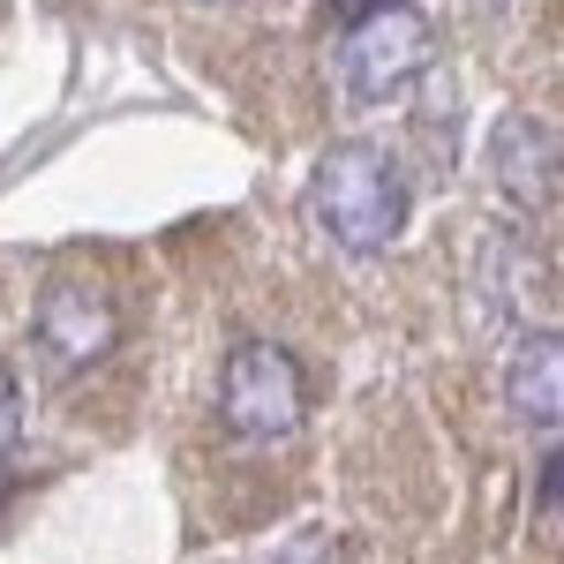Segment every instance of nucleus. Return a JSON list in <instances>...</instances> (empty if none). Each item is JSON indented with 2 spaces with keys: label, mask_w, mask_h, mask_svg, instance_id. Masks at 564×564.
<instances>
[{
  "label": "nucleus",
  "mask_w": 564,
  "mask_h": 564,
  "mask_svg": "<svg viewBox=\"0 0 564 564\" xmlns=\"http://www.w3.org/2000/svg\"><path fill=\"white\" fill-rule=\"evenodd\" d=\"M308 212L339 249L377 257V249H391L406 234L414 188H406V174H399V159L384 143H332L316 159V174H308Z\"/></svg>",
  "instance_id": "1"
},
{
  "label": "nucleus",
  "mask_w": 564,
  "mask_h": 564,
  "mask_svg": "<svg viewBox=\"0 0 564 564\" xmlns=\"http://www.w3.org/2000/svg\"><path fill=\"white\" fill-rule=\"evenodd\" d=\"M218 422L249 444L294 436L308 422V377L279 339H241L218 369Z\"/></svg>",
  "instance_id": "2"
},
{
  "label": "nucleus",
  "mask_w": 564,
  "mask_h": 564,
  "mask_svg": "<svg viewBox=\"0 0 564 564\" xmlns=\"http://www.w3.org/2000/svg\"><path fill=\"white\" fill-rule=\"evenodd\" d=\"M339 98L347 106H391V98H406V90L430 76V15L414 8V0H399L384 15H369V23H354L339 31Z\"/></svg>",
  "instance_id": "3"
},
{
  "label": "nucleus",
  "mask_w": 564,
  "mask_h": 564,
  "mask_svg": "<svg viewBox=\"0 0 564 564\" xmlns=\"http://www.w3.org/2000/svg\"><path fill=\"white\" fill-rule=\"evenodd\" d=\"M31 332H39V354L53 369H90V361H106L113 339H121V308H113L106 286H90V279H45Z\"/></svg>",
  "instance_id": "4"
},
{
  "label": "nucleus",
  "mask_w": 564,
  "mask_h": 564,
  "mask_svg": "<svg viewBox=\"0 0 564 564\" xmlns=\"http://www.w3.org/2000/svg\"><path fill=\"white\" fill-rule=\"evenodd\" d=\"M489 174H497V188L512 196V204H550L564 181V143L550 121H534V113H505L497 129H489Z\"/></svg>",
  "instance_id": "5"
},
{
  "label": "nucleus",
  "mask_w": 564,
  "mask_h": 564,
  "mask_svg": "<svg viewBox=\"0 0 564 564\" xmlns=\"http://www.w3.org/2000/svg\"><path fill=\"white\" fill-rule=\"evenodd\" d=\"M505 399L527 430H564V332H527L505 369Z\"/></svg>",
  "instance_id": "6"
},
{
  "label": "nucleus",
  "mask_w": 564,
  "mask_h": 564,
  "mask_svg": "<svg viewBox=\"0 0 564 564\" xmlns=\"http://www.w3.org/2000/svg\"><path fill=\"white\" fill-rule=\"evenodd\" d=\"M534 497H542V520H557L564 527V444L542 459V481H534Z\"/></svg>",
  "instance_id": "7"
},
{
  "label": "nucleus",
  "mask_w": 564,
  "mask_h": 564,
  "mask_svg": "<svg viewBox=\"0 0 564 564\" xmlns=\"http://www.w3.org/2000/svg\"><path fill=\"white\" fill-rule=\"evenodd\" d=\"M399 0H324V15H332V31H354V23H369V15H384Z\"/></svg>",
  "instance_id": "8"
},
{
  "label": "nucleus",
  "mask_w": 564,
  "mask_h": 564,
  "mask_svg": "<svg viewBox=\"0 0 564 564\" xmlns=\"http://www.w3.org/2000/svg\"><path fill=\"white\" fill-rule=\"evenodd\" d=\"M15 422H23V399H15V377H8V361H0V452L15 444Z\"/></svg>",
  "instance_id": "9"
},
{
  "label": "nucleus",
  "mask_w": 564,
  "mask_h": 564,
  "mask_svg": "<svg viewBox=\"0 0 564 564\" xmlns=\"http://www.w3.org/2000/svg\"><path fill=\"white\" fill-rule=\"evenodd\" d=\"M271 564H332V550H324L316 534H302V542H286V550H279Z\"/></svg>",
  "instance_id": "10"
},
{
  "label": "nucleus",
  "mask_w": 564,
  "mask_h": 564,
  "mask_svg": "<svg viewBox=\"0 0 564 564\" xmlns=\"http://www.w3.org/2000/svg\"><path fill=\"white\" fill-rule=\"evenodd\" d=\"M204 8H226V0H204Z\"/></svg>",
  "instance_id": "11"
},
{
  "label": "nucleus",
  "mask_w": 564,
  "mask_h": 564,
  "mask_svg": "<svg viewBox=\"0 0 564 564\" xmlns=\"http://www.w3.org/2000/svg\"><path fill=\"white\" fill-rule=\"evenodd\" d=\"M481 8H489V0H481Z\"/></svg>",
  "instance_id": "12"
}]
</instances>
